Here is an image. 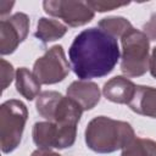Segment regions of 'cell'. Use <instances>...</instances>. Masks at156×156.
Here are the masks:
<instances>
[{"instance_id": "1", "label": "cell", "mask_w": 156, "mask_h": 156, "mask_svg": "<svg viewBox=\"0 0 156 156\" xmlns=\"http://www.w3.org/2000/svg\"><path fill=\"white\" fill-rule=\"evenodd\" d=\"M68 57L74 74L80 80H89L113 71L119 60V48L117 39L91 27L76 35L68 49Z\"/></svg>"}, {"instance_id": "2", "label": "cell", "mask_w": 156, "mask_h": 156, "mask_svg": "<svg viewBox=\"0 0 156 156\" xmlns=\"http://www.w3.org/2000/svg\"><path fill=\"white\" fill-rule=\"evenodd\" d=\"M84 138L87 146L94 152L111 154L124 149L135 138V133L128 122L98 116L87 124Z\"/></svg>"}, {"instance_id": "3", "label": "cell", "mask_w": 156, "mask_h": 156, "mask_svg": "<svg viewBox=\"0 0 156 156\" xmlns=\"http://www.w3.org/2000/svg\"><path fill=\"white\" fill-rule=\"evenodd\" d=\"M121 71L126 77H140L150 65V40L144 32L132 28L121 38Z\"/></svg>"}, {"instance_id": "4", "label": "cell", "mask_w": 156, "mask_h": 156, "mask_svg": "<svg viewBox=\"0 0 156 156\" xmlns=\"http://www.w3.org/2000/svg\"><path fill=\"white\" fill-rule=\"evenodd\" d=\"M35 107L43 118L62 126H77L83 113V108L74 100L54 90L40 93Z\"/></svg>"}, {"instance_id": "5", "label": "cell", "mask_w": 156, "mask_h": 156, "mask_svg": "<svg viewBox=\"0 0 156 156\" xmlns=\"http://www.w3.org/2000/svg\"><path fill=\"white\" fill-rule=\"evenodd\" d=\"M27 106L16 99H10L0 106V145L4 154L16 150L21 143L26 122Z\"/></svg>"}, {"instance_id": "6", "label": "cell", "mask_w": 156, "mask_h": 156, "mask_svg": "<svg viewBox=\"0 0 156 156\" xmlns=\"http://www.w3.org/2000/svg\"><path fill=\"white\" fill-rule=\"evenodd\" d=\"M32 136L38 149H66L71 147L77 136V126H62L52 122H37L33 126Z\"/></svg>"}, {"instance_id": "7", "label": "cell", "mask_w": 156, "mask_h": 156, "mask_svg": "<svg viewBox=\"0 0 156 156\" xmlns=\"http://www.w3.org/2000/svg\"><path fill=\"white\" fill-rule=\"evenodd\" d=\"M71 66L65 56L61 45H54L37 58L33 66V74L40 84H56L62 82L69 73Z\"/></svg>"}, {"instance_id": "8", "label": "cell", "mask_w": 156, "mask_h": 156, "mask_svg": "<svg viewBox=\"0 0 156 156\" xmlns=\"http://www.w3.org/2000/svg\"><path fill=\"white\" fill-rule=\"evenodd\" d=\"M43 7L48 15L61 18L69 27L84 26L95 16V12L88 6L87 1L46 0L43 2Z\"/></svg>"}, {"instance_id": "9", "label": "cell", "mask_w": 156, "mask_h": 156, "mask_svg": "<svg viewBox=\"0 0 156 156\" xmlns=\"http://www.w3.org/2000/svg\"><path fill=\"white\" fill-rule=\"evenodd\" d=\"M29 32V17L23 12H16L0 22V54L10 55L27 38Z\"/></svg>"}, {"instance_id": "10", "label": "cell", "mask_w": 156, "mask_h": 156, "mask_svg": "<svg viewBox=\"0 0 156 156\" xmlns=\"http://www.w3.org/2000/svg\"><path fill=\"white\" fill-rule=\"evenodd\" d=\"M100 89L90 80H74L67 88V96L74 100L83 111L94 108L100 101Z\"/></svg>"}, {"instance_id": "11", "label": "cell", "mask_w": 156, "mask_h": 156, "mask_svg": "<svg viewBox=\"0 0 156 156\" xmlns=\"http://www.w3.org/2000/svg\"><path fill=\"white\" fill-rule=\"evenodd\" d=\"M136 85L123 76H116L104 84V96L115 104H129L134 96Z\"/></svg>"}, {"instance_id": "12", "label": "cell", "mask_w": 156, "mask_h": 156, "mask_svg": "<svg viewBox=\"0 0 156 156\" xmlns=\"http://www.w3.org/2000/svg\"><path fill=\"white\" fill-rule=\"evenodd\" d=\"M128 106L138 115L156 118V88L136 85L134 96Z\"/></svg>"}, {"instance_id": "13", "label": "cell", "mask_w": 156, "mask_h": 156, "mask_svg": "<svg viewBox=\"0 0 156 156\" xmlns=\"http://www.w3.org/2000/svg\"><path fill=\"white\" fill-rule=\"evenodd\" d=\"M16 90L27 100L32 101L40 94V82L26 67H20L16 71Z\"/></svg>"}, {"instance_id": "14", "label": "cell", "mask_w": 156, "mask_h": 156, "mask_svg": "<svg viewBox=\"0 0 156 156\" xmlns=\"http://www.w3.org/2000/svg\"><path fill=\"white\" fill-rule=\"evenodd\" d=\"M66 32H67L66 24L61 23L60 21L40 17L37 23V32L34 33V35L43 44H48L50 41L61 39L66 34Z\"/></svg>"}, {"instance_id": "15", "label": "cell", "mask_w": 156, "mask_h": 156, "mask_svg": "<svg viewBox=\"0 0 156 156\" xmlns=\"http://www.w3.org/2000/svg\"><path fill=\"white\" fill-rule=\"evenodd\" d=\"M98 26L102 32L113 37L115 39L116 38H122L126 33H128L133 28L132 23L127 18L121 17V16L105 17V18L99 21Z\"/></svg>"}, {"instance_id": "16", "label": "cell", "mask_w": 156, "mask_h": 156, "mask_svg": "<svg viewBox=\"0 0 156 156\" xmlns=\"http://www.w3.org/2000/svg\"><path fill=\"white\" fill-rule=\"evenodd\" d=\"M121 156H156V141L135 136L124 149Z\"/></svg>"}, {"instance_id": "17", "label": "cell", "mask_w": 156, "mask_h": 156, "mask_svg": "<svg viewBox=\"0 0 156 156\" xmlns=\"http://www.w3.org/2000/svg\"><path fill=\"white\" fill-rule=\"evenodd\" d=\"M0 63H1V89L4 91L11 84L12 79L16 78V73H15L13 66L6 60L1 58Z\"/></svg>"}, {"instance_id": "18", "label": "cell", "mask_w": 156, "mask_h": 156, "mask_svg": "<svg viewBox=\"0 0 156 156\" xmlns=\"http://www.w3.org/2000/svg\"><path fill=\"white\" fill-rule=\"evenodd\" d=\"M88 6L95 12H106V11H111L122 6H127L129 5V2H113V1H87Z\"/></svg>"}, {"instance_id": "19", "label": "cell", "mask_w": 156, "mask_h": 156, "mask_svg": "<svg viewBox=\"0 0 156 156\" xmlns=\"http://www.w3.org/2000/svg\"><path fill=\"white\" fill-rule=\"evenodd\" d=\"M145 35L149 38V40L156 41V13H152L150 20L143 26Z\"/></svg>"}, {"instance_id": "20", "label": "cell", "mask_w": 156, "mask_h": 156, "mask_svg": "<svg viewBox=\"0 0 156 156\" xmlns=\"http://www.w3.org/2000/svg\"><path fill=\"white\" fill-rule=\"evenodd\" d=\"M149 71L154 78H156V46L152 49L151 56H150V65H149Z\"/></svg>"}, {"instance_id": "21", "label": "cell", "mask_w": 156, "mask_h": 156, "mask_svg": "<svg viewBox=\"0 0 156 156\" xmlns=\"http://www.w3.org/2000/svg\"><path fill=\"white\" fill-rule=\"evenodd\" d=\"M30 156H62V155H60V154H57V152H54V151H51V150L38 149V150L33 151Z\"/></svg>"}, {"instance_id": "22", "label": "cell", "mask_w": 156, "mask_h": 156, "mask_svg": "<svg viewBox=\"0 0 156 156\" xmlns=\"http://www.w3.org/2000/svg\"><path fill=\"white\" fill-rule=\"evenodd\" d=\"M15 5V2H9V1H1L0 2V15L4 16L6 15L9 11H11V7Z\"/></svg>"}]
</instances>
